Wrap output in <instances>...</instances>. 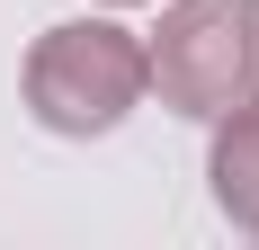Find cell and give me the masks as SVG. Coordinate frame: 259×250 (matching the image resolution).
<instances>
[{
  "label": "cell",
  "instance_id": "cell-1",
  "mask_svg": "<svg viewBox=\"0 0 259 250\" xmlns=\"http://www.w3.org/2000/svg\"><path fill=\"white\" fill-rule=\"evenodd\" d=\"M27 116L45 125V134H72V143H90V134H116V125L143 107V90H152V54H143V36L116 18H63L45 27L36 45H27Z\"/></svg>",
  "mask_w": 259,
  "mask_h": 250
},
{
  "label": "cell",
  "instance_id": "cell-3",
  "mask_svg": "<svg viewBox=\"0 0 259 250\" xmlns=\"http://www.w3.org/2000/svg\"><path fill=\"white\" fill-rule=\"evenodd\" d=\"M206 179H214V205H224L241 232H259V99L233 107V116H214Z\"/></svg>",
  "mask_w": 259,
  "mask_h": 250
},
{
  "label": "cell",
  "instance_id": "cell-2",
  "mask_svg": "<svg viewBox=\"0 0 259 250\" xmlns=\"http://www.w3.org/2000/svg\"><path fill=\"white\" fill-rule=\"evenodd\" d=\"M143 54H152L161 107L214 125L259 99V0H170Z\"/></svg>",
  "mask_w": 259,
  "mask_h": 250
},
{
  "label": "cell",
  "instance_id": "cell-4",
  "mask_svg": "<svg viewBox=\"0 0 259 250\" xmlns=\"http://www.w3.org/2000/svg\"><path fill=\"white\" fill-rule=\"evenodd\" d=\"M99 9H143V0H99Z\"/></svg>",
  "mask_w": 259,
  "mask_h": 250
}]
</instances>
